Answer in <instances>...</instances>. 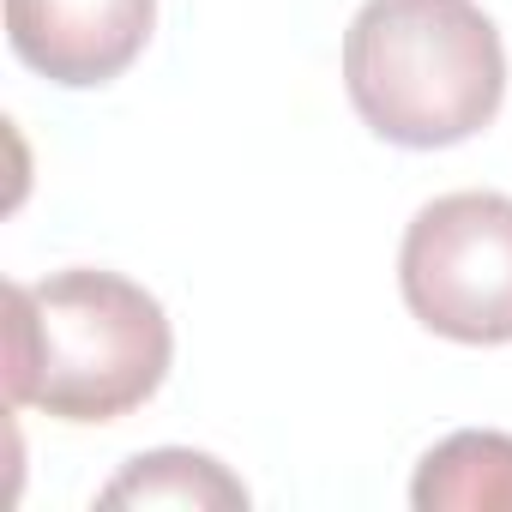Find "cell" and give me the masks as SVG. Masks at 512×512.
Masks as SVG:
<instances>
[{"label": "cell", "instance_id": "cell-1", "mask_svg": "<svg viewBox=\"0 0 512 512\" xmlns=\"http://www.w3.org/2000/svg\"><path fill=\"white\" fill-rule=\"evenodd\" d=\"M175 356L163 302L97 266L7 284V398L55 422H121L157 398Z\"/></svg>", "mask_w": 512, "mask_h": 512}, {"label": "cell", "instance_id": "cell-2", "mask_svg": "<svg viewBox=\"0 0 512 512\" xmlns=\"http://www.w3.org/2000/svg\"><path fill=\"white\" fill-rule=\"evenodd\" d=\"M344 91L386 145L446 151L500 115L506 49L476 0H362L344 31Z\"/></svg>", "mask_w": 512, "mask_h": 512}, {"label": "cell", "instance_id": "cell-3", "mask_svg": "<svg viewBox=\"0 0 512 512\" xmlns=\"http://www.w3.org/2000/svg\"><path fill=\"white\" fill-rule=\"evenodd\" d=\"M398 290L434 338L512 344V199L482 187L428 199L398 247Z\"/></svg>", "mask_w": 512, "mask_h": 512}, {"label": "cell", "instance_id": "cell-4", "mask_svg": "<svg viewBox=\"0 0 512 512\" xmlns=\"http://www.w3.org/2000/svg\"><path fill=\"white\" fill-rule=\"evenodd\" d=\"M157 31V0H7V43L49 85L121 79Z\"/></svg>", "mask_w": 512, "mask_h": 512}, {"label": "cell", "instance_id": "cell-5", "mask_svg": "<svg viewBox=\"0 0 512 512\" xmlns=\"http://www.w3.org/2000/svg\"><path fill=\"white\" fill-rule=\"evenodd\" d=\"M416 512H494L512 506V434L458 428L446 434L410 482Z\"/></svg>", "mask_w": 512, "mask_h": 512}, {"label": "cell", "instance_id": "cell-6", "mask_svg": "<svg viewBox=\"0 0 512 512\" xmlns=\"http://www.w3.org/2000/svg\"><path fill=\"white\" fill-rule=\"evenodd\" d=\"M97 500L103 506H193V512L223 506V512H235V506H247V488L211 452L163 446V452H139Z\"/></svg>", "mask_w": 512, "mask_h": 512}]
</instances>
